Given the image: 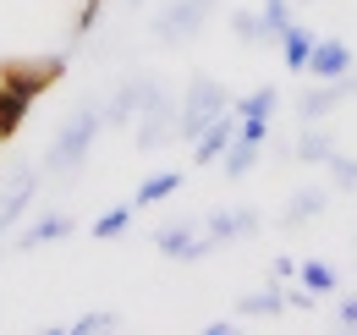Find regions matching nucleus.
<instances>
[{"label":"nucleus","instance_id":"obj_1","mask_svg":"<svg viewBox=\"0 0 357 335\" xmlns=\"http://www.w3.org/2000/svg\"><path fill=\"white\" fill-rule=\"evenodd\" d=\"M99 126H105V110H99V105L72 110V121L55 132V143H50V154H45V176H72V170L89 160V149H93V137H99Z\"/></svg>","mask_w":357,"mask_h":335},{"label":"nucleus","instance_id":"obj_2","mask_svg":"<svg viewBox=\"0 0 357 335\" xmlns=\"http://www.w3.org/2000/svg\"><path fill=\"white\" fill-rule=\"evenodd\" d=\"M231 105H236V99L225 94V83H215V77H192L187 94L176 99V137H198V132L215 121V116H225Z\"/></svg>","mask_w":357,"mask_h":335},{"label":"nucleus","instance_id":"obj_3","mask_svg":"<svg viewBox=\"0 0 357 335\" xmlns=\"http://www.w3.org/2000/svg\"><path fill=\"white\" fill-rule=\"evenodd\" d=\"M61 77H66V55H11V61H0V83L28 94V99L50 94Z\"/></svg>","mask_w":357,"mask_h":335},{"label":"nucleus","instance_id":"obj_4","mask_svg":"<svg viewBox=\"0 0 357 335\" xmlns=\"http://www.w3.org/2000/svg\"><path fill=\"white\" fill-rule=\"evenodd\" d=\"M215 6H220V0H171V6L154 17V39L160 44H192L209 28Z\"/></svg>","mask_w":357,"mask_h":335},{"label":"nucleus","instance_id":"obj_5","mask_svg":"<svg viewBox=\"0 0 357 335\" xmlns=\"http://www.w3.org/2000/svg\"><path fill=\"white\" fill-rule=\"evenodd\" d=\"M176 137V99L165 94V83L149 94V105L137 110V149H160Z\"/></svg>","mask_w":357,"mask_h":335},{"label":"nucleus","instance_id":"obj_6","mask_svg":"<svg viewBox=\"0 0 357 335\" xmlns=\"http://www.w3.org/2000/svg\"><path fill=\"white\" fill-rule=\"evenodd\" d=\"M154 248L165 253V258H176V264H192V258H209L215 242L204 237V220H176V225H160L154 231Z\"/></svg>","mask_w":357,"mask_h":335},{"label":"nucleus","instance_id":"obj_7","mask_svg":"<svg viewBox=\"0 0 357 335\" xmlns=\"http://www.w3.org/2000/svg\"><path fill=\"white\" fill-rule=\"evenodd\" d=\"M160 88V77H149V72H137V77H127L121 83V94L105 105V126H132L137 121V110L149 105V94Z\"/></svg>","mask_w":357,"mask_h":335},{"label":"nucleus","instance_id":"obj_8","mask_svg":"<svg viewBox=\"0 0 357 335\" xmlns=\"http://www.w3.org/2000/svg\"><path fill=\"white\" fill-rule=\"evenodd\" d=\"M341 105H347V77H335V83H324V77H319L313 88L297 94V121H324V116H330V110H341Z\"/></svg>","mask_w":357,"mask_h":335},{"label":"nucleus","instance_id":"obj_9","mask_svg":"<svg viewBox=\"0 0 357 335\" xmlns=\"http://www.w3.org/2000/svg\"><path fill=\"white\" fill-rule=\"evenodd\" d=\"M231 137H236V110L215 116V121H209L198 137H192V160H198V165H215L225 149H231Z\"/></svg>","mask_w":357,"mask_h":335},{"label":"nucleus","instance_id":"obj_10","mask_svg":"<svg viewBox=\"0 0 357 335\" xmlns=\"http://www.w3.org/2000/svg\"><path fill=\"white\" fill-rule=\"evenodd\" d=\"M39 181H45L39 170H17V181H11V193L0 198V237H6V231H11V225H17L22 214H28V204L39 198Z\"/></svg>","mask_w":357,"mask_h":335},{"label":"nucleus","instance_id":"obj_11","mask_svg":"<svg viewBox=\"0 0 357 335\" xmlns=\"http://www.w3.org/2000/svg\"><path fill=\"white\" fill-rule=\"evenodd\" d=\"M253 231H259V214L253 209H215L209 220H204V237H209L215 248L236 242V237H253Z\"/></svg>","mask_w":357,"mask_h":335},{"label":"nucleus","instance_id":"obj_12","mask_svg":"<svg viewBox=\"0 0 357 335\" xmlns=\"http://www.w3.org/2000/svg\"><path fill=\"white\" fill-rule=\"evenodd\" d=\"M352 72V50L341 39H319L308 55V77H324V83H335V77H347Z\"/></svg>","mask_w":357,"mask_h":335},{"label":"nucleus","instance_id":"obj_13","mask_svg":"<svg viewBox=\"0 0 357 335\" xmlns=\"http://www.w3.org/2000/svg\"><path fill=\"white\" fill-rule=\"evenodd\" d=\"M72 231H77V214H61V209H55V214H39V220H33V225L17 237V248L33 253V248H45V242H61V237H72Z\"/></svg>","mask_w":357,"mask_h":335},{"label":"nucleus","instance_id":"obj_14","mask_svg":"<svg viewBox=\"0 0 357 335\" xmlns=\"http://www.w3.org/2000/svg\"><path fill=\"white\" fill-rule=\"evenodd\" d=\"M330 209V193L324 187H303L291 204H286V214H280V225L286 231H297V225H308V220H319V214Z\"/></svg>","mask_w":357,"mask_h":335},{"label":"nucleus","instance_id":"obj_15","mask_svg":"<svg viewBox=\"0 0 357 335\" xmlns=\"http://www.w3.org/2000/svg\"><path fill=\"white\" fill-rule=\"evenodd\" d=\"M291 154H297L303 165H324V160L335 154V137H330V132H324L319 121H303V137L291 143Z\"/></svg>","mask_w":357,"mask_h":335},{"label":"nucleus","instance_id":"obj_16","mask_svg":"<svg viewBox=\"0 0 357 335\" xmlns=\"http://www.w3.org/2000/svg\"><path fill=\"white\" fill-rule=\"evenodd\" d=\"M28 110H33V99H28V94H17V88H6V83H0V143L22 132Z\"/></svg>","mask_w":357,"mask_h":335},{"label":"nucleus","instance_id":"obj_17","mask_svg":"<svg viewBox=\"0 0 357 335\" xmlns=\"http://www.w3.org/2000/svg\"><path fill=\"white\" fill-rule=\"evenodd\" d=\"M236 313H242V319H275V313H286V286L275 281V286H264V292L242 297V302H236Z\"/></svg>","mask_w":357,"mask_h":335},{"label":"nucleus","instance_id":"obj_18","mask_svg":"<svg viewBox=\"0 0 357 335\" xmlns=\"http://www.w3.org/2000/svg\"><path fill=\"white\" fill-rule=\"evenodd\" d=\"M181 187V170H154V176H143V187L132 193V209H149V204H165L171 193Z\"/></svg>","mask_w":357,"mask_h":335},{"label":"nucleus","instance_id":"obj_19","mask_svg":"<svg viewBox=\"0 0 357 335\" xmlns=\"http://www.w3.org/2000/svg\"><path fill=\"white\" fill-rule=\"evenodd\" d=\"M297 281H303L308 292H319V297L341 292V269H335V264H324V258H303V264H297Z\"/></svg>","mask_w":357,"mask_h":335},{"label":"nucleus","instance_id":"obj_20","mask_svg":"<svg viewBox=\"0 0 357 335\" xmlns=\"http://www.w3.org/2000/svg\"><path fill=\"white\" fill-rule=\"evenodd\" d=\"M313 34L308 28H303V22H291V28H286V34H280V55H286V66H291V72H308V55H313Z\"/></svg>","mask_w":357,"mask_h":335},{"label":"nucleus","instance_id":"obj_21","mask_svg":"<svg viewBox=\"0 0 357 335\" xmlns=\"http://www.w3.org/2000/svg\"><path fill=\"white\" fill-rule=\"evenodd\" d=\"M259 149H264V143H248V137H231V149L220 154V170L231 176V181H242L248 170L259 165Z\"/></svg>","mask_w":357,"mask_h":335},{"label":"nucleus","instance_id":"obj_22","mask_svg":"<svg viewBox=\"0 0 357 335\" xmlns=\"http://www.w3.org/2000/svg\"><path fill=\"white\" fill-rule=\"evenodd\" d=\"M231 110H236V121H269V116L280 110V94H275V88H253V94L236 99Z\"/></svg>","mask_w":357,"mask_h":335},{"label":"nucleus","instance_id":"obj_23","mask_svg":"<svg viewBox=\"0 0 357 335\" xmlns=\"http://www.w3.org/2000/svg\"><path fill=\"white\" fill-rule=\"evenodd\" d=\"M231 28H236V39H242V44H280V39H275V28L264 22V11H231Z\"/></svg>","mask_w":357,"mask_h":335},{"label":"nucleus","instance_id":"obj_24","mask_svg":"<svg viewBox=\"0 0 357 335\" xmlns=\"http://www.w3.org/2000/svg\"><path fill=\"white\" fill-rule=\"evenodd\" d=\"M132 231V204H121V209H105L99 220H93V237L99 242H110V237H127Z\"/></svg>","mask_w":357,"mask_h":335},{"label":"nucleus","instance_id":"obj_25","mask_svg":"<svg viewBox=\"0 0 357 335\" xmlns=\"http://www.w3.org/2000/svg\"><path fill=\"white\" fill-rule=\"evenodd\" d=\"M324 170H330V181H335L341 193H357V160H352V154H341V149H335V154L324 160Z\"/></svg>","mask_w":357,"mask_h":335},{"label":"nucleus","instance_id":"obj_26","mask_svg":"<svg viewBox=\"0 0 357 335\" xmlns=\"http://www.w3.org/2000/svg\"><path fill=\"white\" fill-rule=\"evenodd\" d=\"M121 325V313H83V319H72L66 330L72 335H93V330H116Z\"/></svg>","mask_w":357,"mask_h":335},{"label":"nucleus","instance_id":"obj_27","mask_svg":"<svg viewBox=\"0 0 357 335\" xmlns=\"http://www.w3.org/2000/svg\"><path fill=\"white\" fill-rule=\"evenodd\" d=\"M99 11H105V0H83V6H77V17H72V39H83V34H93V22H99Z\"/></svg>","mask_w":357,"mask_h":335},{"label":"nucleus","instance_id":"obj_28","mask_svg":"<svg viewBox=\"0 0 357 335\" xmlns=\"http://www.w3.org/2000/svg\"><path fill=\"white\" fill-rule=\"evenodd\" d=\"M335 325H341V330H357V292H352V297H341V308H335Z\"/></svg>","mask_w":357,"mask_h":335},{"label":"nucleus","instance_id":"obj_29","mask_svg":"<svg viewBox=\"0 0 357 335\" xmlns=\"http://www.w3.org/2000/svg\"><path fill=\"white\" fill-rule=\"evenodd\" d=\"M269 275H275V281H291V275H297V258H291V253H280V258L269 264Z\"/></svg>","mask_w":357,"mask_h":335},{"label":"nucleus","instance_id":"obj_30","mask_svg":"<svg viewBox=\"0 0 357 335\" xmlns=\"http://www.w3.org/2000/svg\"><path fill=\"white\" fill-rule=\"evenodd\" d=\"M347 99H357V72H347Z\"/></svg>","mask_w":357,"mask_h":335}]
</instances>
